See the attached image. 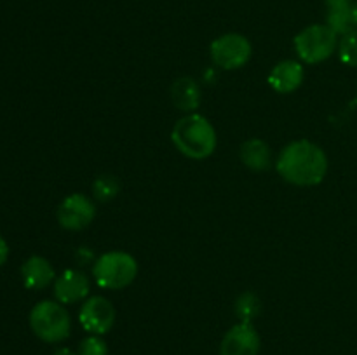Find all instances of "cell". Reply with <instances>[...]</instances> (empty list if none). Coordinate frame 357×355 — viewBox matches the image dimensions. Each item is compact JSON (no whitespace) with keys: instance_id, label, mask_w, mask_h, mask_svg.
Returning a JSON list of instances; mask_svg holds the SVG:
<instances>
[{"instance_id":"cell-1","label":"cell","mask_w":357,"mask_h":355,"mask_svg":"<svg viewBox=\"0 0 357 355\" xmlns=\"http://www.w3.org/2000/svg\"><path fill=\"white\" fill-rule=\"evenodd\" d=\"M279 176L295 187H316L326 178L328 155L309 139H296L279 152L275 160Z\"/></svg>"},{"instance_id":"cell-2","label":"cell","mask_w":357,"mask_h":355,"mask_svg":"<svg viewBox=\"0 0 357 355\" xmlns=\"http://www.w3.org/2000/svg\"><path fill=\"white\" fill-rule=\"evenodd\" d=\"M171 141L174 148L192 160H204L215 153L218 136L208 117L197 113H187L174 124L171 131Z\"/></svg>"},{"instance_id":"cell-3","label":"cell","mask_w":357,"mask_h":355,"mask_svg":"<svg viewBox=\"0 0 357 355\" xmlns=\"http://www.w3.org/2000/svg\"><path fill=\"white\" fill-rule=\"evenodd\" d=\"M93 277L101 289L119 291L131 285L138 277V261L124 251H108L94 260Z\"/></svg>"},{"instance_id":"cell-4","label":"cell","mask_w":357,"mask_h":355,"mask_svg":"<svg viewBox=\"0 0 357 355\" xmlns=\"http://www.w3.org/2000/svg\"><path fill=\"white\" fill-rule=\"evenodd\" d=\"M30 327L38 340L45 343H61L72 333L68 310L56 299H44L31 308Z\"/></svg>"},{"instance_id":"cell-5","label":"cell","mask_w":357,"mask_h":355,"mask_svg":"<svg viewBox=\"0 0 357 355\" xmlns=\"http://www.w3.org/2000/svg\"><path fill=\"white\" fill-rule=\"evenodd\" d=\"M340 35L335 33L328 24H309L295 35L293 45L298 59L305 65H317L337 52Z\"/></svg>"},{"instance_id":"cell-6","label":"cell","mask_w":357,"mask_h":355,"mask_svg":"<svg viewBox=\"0 0 357 355\" xmlns=\"http://www.w3.org/2000/svg\"><path fill=\"white\" fill-rule=\"evenodd\" d=\"M253 54L250 38L243 33H223L216 37L209 45V56L213 63L222 70H239L248 65Z\"/></svg>"},{"instance_id":"cell-7","label":"cell","mask_w":357,"mask_h":355,"mask_svg":"<svg viewBox=\"0 0 357 355\" xmlns=\"http://www.w3.org/2000/svg\"><path fill=\"white\" fill-rule=\"evenodd\" d=\"M56 218L61 228L68 232H79L87 228L96 218V204L84 194H72L65 197L56 211Z\"/></svg>"},{"instance_id":"cell-8","label":"cell","mask_w":357,"mask_h":355,"mask_svg":"<svg viewBox=\"0 0 357 355\" xmlns=\"http://www.w3.org/2000/svg\"><path fill=\"white\" fill-rule=\"evenodd\" d=\"M115 317L117 313H115L114 305L105 296H91L84 299L79 310V322L82 329L98 336H103L114 327Z\"/></svg>"},{"instance_id":"cell-9","label":"cell","mask_w":357,"mask_h":355,"mask_svg":"<svg viewBox=\"0 0 357 355\" xmlns=\"http://www.w3.org/2000/svg\"><path fill=\"white\" fill-rule=\"evenodd\" d=\"M261 340L251 322H239L230 327L220 343V355H258Z\"/></svg>"},{"instance_id":"cell-10","label":"cell","mask_w":357,"mask_h":355,"mask_svg":"<svg viewBox=\"0 0 357 355\" xmlns=\"http://www.w3.org/2000/svg\"><path fill=\"white\" fill-rule=\"evenodd\" d=\"M52 292L54 299L61 305H75V303L87 299L91 292V282L82 270L77 268H68L58 275L52 284Z\"/></svg>"},{"instance_id":"cell-11","label":"cell","mask_w":357,"mask_h":355,"mask_svg":"<svg viewBox=\"0 0 357 355\" xmlns=\"http://www.w3.org/2000/svg\"><path fill=\"white\" fill-rule=\"evenodd\" d=\"M268 86L279 94H291L298 89L305 80V68L302 61L296 59H282L274 68L271 70L267 77Z\"/></svg>"},{"instance_id":"cell-12","label":"cell","mask_w":357,"mask_h":355,"mask_svg":"<svg viewBox=\"0 0 357 355\" xmlns=\"http://www.w3.org/2000/svg\"><path fill=\"white\" fill-rule=\"evenodd\" d=\"M21 281H23L24 287L31 289V291H40V289L54 284V267L44 256H30L21 265Z\"/></svg>"},{"instance_id":"cell-13","label":"cell","mask_w":357,"mask_h":355,"mask_svg":"<svg viewBox=\"0 0 357 355\" xmlns=\"http://www.w3.org/2000/svg\"><path fill=\"white\" fill-rule=\"evenodd\" d=\"M171 100L178 110L185 111V113H194L201 104L199 84L190 77H181V79L174 80V84L171 86Z\"/></svg>"},{"instance_id":"cell-14","label":"cell","mask_w":357,"mask_h":355,"mask_svg":"<svg viewBox=\"0 0 357 355\" xmlns=\"http://www.w3.org/2000/svg\"><path fill=\"white\" fill-rule=\"evenodd\" d=\"M241 160L251 171H265L272 164L271 146L264 139L251 138L241 146Z\"/></svg>"},{"instance_id":"cell-15","label":"cell","mask_w":357,"mask_h":355,"mask_svg":"<svg viewBox=\"0 0 357 355\" xmlns=\"http://www.w3.org/2000/svg\"><path fill=\"white\" fill-rule=\"evenodd\" d=\"M326 3V24L342 37L352 30L351 9L354 0H324Z\"/></svg>"},{"instance_id":"cell-16","label":"cell","mask_w":357,"mask_h":355,"mask_svg":"<svg viewBox=\"0 0 357 355\" xmlns=\"http://www.w3.org/2000/svg\"><path fill=\"white\" fill-rule=\"evenodd\" d=\"M234 310H236V315L239 317L241 322L253 324V320L257 319L258 313H260L261 310V301L255 292H243V294L236 299Z\"/></svg>"},{"instance_id":"cell-17","label":"cell","mask_w":357,"mask_h":355,"mask_svg":"<svg viewBox=\"0 0 357 355\" xmlns=\"http://www.w3.org/2000/svg\"><path fill=\"white\" fill-rule=\"evenodd\" d=\"M338 58L344 65L357 68V28H352L338 40Z\"/></svg>"},{"instance_id":"cell-18","label":"cell","mask_w":357,"mask_h":355,"mask_svg":"<svg viewBox=\"0 0 357 355\" xmlns=\"http://www.w3.org/2000/svg\"><path fill=\"white\" fill-rule=\"evenodd\" d=\"M121 190V183L112 174H103V176L96 178L93 183V195L96 200L108 202L115 197Z\"/></svg>"},{"instance_id":"cell-19","label":"cell","mask_w":357,"mask_h":355,"mask_svg":"<svg viewBox=\"0 0 357 355\" xmlns=\"http://www.w3.org/2000/svg\"><path fill=\"white\" fill-rule=\"evenodd\" d=\"M79 355H108V345L98 334H89L79 343Z\"/></svg>"},{"instance_id":"cell-20","label":"cell","mask_w":357,"mask_h":355,"mask_svg":"<svg viewBox=\"0 0 357 355\" xmlns=\"http://www.w3.org/2000/svg\"><path fill=\"white\" fill-rule=\"evenodd\" d=\"M7 258H9V246H7L6 239H3V237L0 235V267H2V265L6 263Z\"/></svg>"},{"instance_id":"cell-21","label":"cell","mask_w":357,"mask_h":355,"mask_svg":"<svg viewBox=\"0 0 357 355\" xmlns=\"http://www.w3.org/2000/svg\"><path fill=\"white\" fill-rule=\"evenodd\" d=\"M351 23H352V28H357V0H354V3H352Z\"/></svg>"},{"instance_id":"cell-22","label":"cell","mask_w":357,"mask_h":355,"mask_svg":"<svg viewBox=\"0 0 357 355\" xmlns=\"http://www.w3.org/2000/svg\"><path fill=\"white\" fill-rule=\"evenodd\" d=\"M52 355H79V354H75V352L70 350V348L63 347V348H58V350H56Z\"/></svg>"}]
</instances>
